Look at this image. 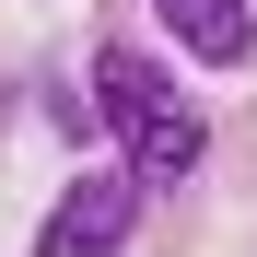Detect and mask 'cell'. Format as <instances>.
<instances>
[{
  "label": "cell",
  "mask_w": 257,
  "mask_h": 257,
  "mask_svg": "<svg viewBox=\"0 0 257 257\" xmlns=\"http://www.w3.org/2000/svg\"><path fill=\"white\" fill-rule=\"evenodd\" d=\"M128 222H141V187L128 176H82L59 210H47V234H35V257H117Z\"/></svg>",
  "instance_id": "2"
},
{
  "label": "cell",
  "mask_w": 257,
  "mask_h": 257,
  "mask_svg": "<svg viewBox=\"0 0 257 257\" xmlns=\"http://www.w3.org/2000/svg\"><path fill=\"white\" fill-rule=\"evenodd\" d=\"M94 94H105V117L128 128V152H141V176H152V187L199 176V117L176 105V82H164L141 47H105V59H94Z\"/></svg>",
  "instance_id": "1"
},
{
  "label": "cell",
  "mask_w": 257,
  "mask_h": 257,
  "mask_svg": "<svg viewBox=\"0 0 257 257\" xmlns=\"http://www.w3.org/2000/svg\"><path fill=\"white\" fill-rule=\"evenodd\" d=\"M164 12V35H176L187 59H210V70H234L245 47H257V24H245V0H152Z\"/></svg>",
  "instance_id": "3"
}]
</instances>
